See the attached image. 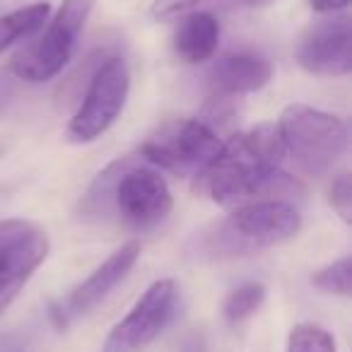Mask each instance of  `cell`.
I'll list each match as a JSON object with an SVG mask.
<instances>
[{
    "label": "cell",
    "instance_id": "6da1fadb",
    "mask_svg": "<svg viewBox=\"0 0 352 352\" xmlns=\"http://www.w3.org/2000/svg\"><path fill=\"white\" fill-rule=\"evenodd\" d=\"M285 157L275 123H261L232 135L196 174V191L225 208H239L278 191H297L280 171Z\"/></svg>",
    "mask_w": 352,
    "mask_h": 352
},
{
    "label": "cell",
    "instance_id": "7a4b0ae2",
    "mask_svg": "<svg viewBox=\"0 0 352 352\" xmlns=\"http://www.w3.org/2000/svg\"><path fill=\"white\" fill-rule=\"evenodd\" d=\"M302 230V215L287 201L265 198L239 206L201 239V249L212 258L249 256L285 244Z\"/></svg>",
    "mask_w": 352,
    "mask_h": 352
},
{
    "label": "cell",
    "instance_id": "3957f363",
    "mask_svg": "<svg viewBox=\"0 0 352 352\" xmlns=\"http://www.w3.org/2000/svg\"><path fill=\"white\" fill-rule=\"evenodd\" d=\"M278 133L285 152H289L292 160L314 176L331 171L347 152L350 142V131L342 118L307 104H289L280 113Z\"/></svg>",
    "mask_w": 352,
    "mask_h": 352
},
{
    "label": "cell",
    "instance_id": "277c9868",
    "mask_svg": "<svg viewBox=\"0 0 352 352\" xmlns=\"http://www.w3.org/2000/svg\"><path fill=\"white\" fill-rule=\"evenodd\" d=\"M94 0H63L51 20H46V32L20 49L10 60V73L17 80L39 85L54 80L75 54L78 39L85 30Z\"/></svg>",
    "mask_w": 352,
    "mask_h": 352
},
{
    "label": "cell",
    "instance_id": "5b68a950",
    "mask_svg": "<svg viewBox=\"0 0 352 352\" xmlns=\"http://www.w3.org/2000/svg\"><path fill=\"white\" fill-rule=\"evenodd\" d=\"M131 92V70L121 56H104L85 85L82 102L68 123L70 142H94L116 123Z\"/></svg>",
    "mask_w": 352,
    "mask_h": 352
},
{
    "label": "cell",
    "instance_id": "8992f818",
    "mask_svg": "<svg viewBox=\"0 0 352 352\" xmlns=\"http://www.w3.org/2000/svg\"><path fill=\"white\" fill-rule=\"evenodd\" d=\"M220 133L203 118H176L157 128L140 147L142 162L174 171L179 176L198 174L220 150Z\"/></svg>",
    "mask_w": 352,
    "mask_h": 352
},
{
    "label": "cell",
    "instance_id": "52a82bcc",
    "mask_svg": "<svg viewBox=\"0 0 352 352\" xmlns=\"http://www.w3.org/2000/svg\"><path fill=\"white\" fill-rule=\"evenodd\" d=\"M179 304V285L174 280H157L142 292L135 307L111 328L104 352H142L169 326Z\"/></svg>",
    "mask_w": 352,
    "mask_h": 352
},
{
    "label": "cell",
    "instance_id": "ba28073f",
    "mask_svg": "<svg viewBox=\"0 0 352 352\" xmlns=\"http://www.w3.org/2000/svg\"><path fill=\"white\" fill-rule=\"evenodd\" d=\"M171 191L164 176L140 160L133 162L113 186V215L135 230H150L171 212Z\"/></svg>",
    "mask_w": 352,
    "mask_h": 352
},
{
    "label": "cell",
    "instance_id": "9c48e42d",
    "mask_svg": "<svg viewBox=\"0 0 352 352\" xmlns=\"http://www.w3.org/2000/svg\"><path fill=\"white\" fill-rule=\"evenodd\" d=\"M140 258V244L128 241L121 249H116L85 283H80L73 292L60 302L51 304V318L58 328H68L70 321L92 311L99 302L109 297L113 287L133 270V265Z\"/></svg>",
    "mask_w": 352,
    "mask_h": 352
},
{
    "label": "cell",
    "instance_id": "30bf717a",
    "mask_svg": "<svg viewBox=\"0 0 352 352\" xmlns=\"http://www.w3.org/2000/svg\"><path fill=\"white\" fill-rule=\"evenodd\" d=\"M297 63L318 78H340L352 70V32L347 17L316 25L297 49Z\"/></svg>",
    "mask_w": 352,
    "mask_h": 352
},
{
    "label": "cell",
    "instance_id": "8fae6325",
    "mask_svg": "<svg viewBox=\"0 0 352 352\" xmlns=\"http://www.w3.org/2000/svg\"><path fill=\"white\" fill-rule=\"evenodd\" d=\"M49 256V236L30 225L12 244L0 251V316L10 309L34 270Z\"/></svg>",
    "mask_w": 352,
    "mask_h": 352
},
{
    "label": "cell",
    "instance_id": "7c38bea8",
    "mask_svg": "<svg viewBox=\"0 0 352 352\" xmlns=\"http://www.w3.org/2000/svg\"><path fill=\"white\" fill-rule=\"evenodd\" d=\"M273 78V65L258 54L239 51L220 58L208 73V85L217 97H239L258 92Z\"/></svg>",
    "mask_w": 352,
    "mask_h": 352
},
{
    "label": "cell",
    "instance_id": "4fadbf2b",
    "mask_svg": "<svg viewBox=\"0 0 352 352\" xmlns=\"http://www.w3.org/2000/svg\"><path fill=\"white\" fill-rule=\"evenodd\" d=\"M220 44V22L212 12H191L182 17L174 34V51L184 63H206L215 56Z\"/></svg>",
    "mask_w": 352,
    "mask_h": 352
},
{
    "label": "cell",
    "instance_id": "5bb4252c",
    "mask_svg": "<svg viewBox=\"0 0 352 352\" xmlns=\"http://www.w3.org/2000/svg\"><path fill=\"white\" fill-rule=\"evenodd\" d=\"M135 160H140V155H128L121 160L111 162L102 174H97V179L92 182V186L87 188V193L80 201V212L87 220H102V217L113 215V186L116 179L123 174V169L133 164Z\"/></svg>",
    "mask_w": 352,
    "mask_h": 352
},
{
    "label": "cell",
    "instance_id": "9a60e30c",
    "mask_svg": "<svg viewBox=\"0 0 352 352\" xmlns=\"http://www.w3.org/2000/svg\"><path fill=\"white\" fill-rule=\"evenodd\" d=\"M49 15L51 6L46 0H41V3H32V6H25L0 17V54L15 46L17 41L30 39L34 32H39L44 22L49 20Z\"/></svg>",
    "mask_w": 352,
    "mask_h": 352
},
{
    "label": "cell",
    "instance_id": "2e32d148",
    "mask_svg": "<svg viewBox=\"0 0 352 352\" xmlns=\"http://www.w3.org/2000/svg\"><path fill=\"white\" fill-rule=\"evenodd\" d=\"M270 0H155L152 17L162 22L176 17L191 15V12H212V10H244V8H261Z\"/></svg>",
    "mask_w": 352,
    "mask_h": 352
},
{
    "label": "cell",
    "instance_id": "e0dca14e",
    "mask_svg": "<svg viewBox=\"0 0 352 352\" xmlns=\"http://www.w3.org/2000/svg\"><path fill=\"white\" fill-rule=\"evenodd\" d=\"M265 302V287L261 283H246L239 285L236 289H232L230 297L225 299V318L236 326V323L246 321L249 316H254Z\"/></svg>",
    "mask_w": 352,
    "mask_h": 352
},
{
    "label": "cell",
    "instance_id": "ac0fdd59",
    "mask_svg": "<svg viewBox=\"0 0 352 352\" xmlns=\"http://www.w3.org/2000/svg\"><path fill=\"white\" fill-rule=\"evenodd\" d=\"M287 352H338L336 340L328 331L314 323H299L289 331Z\"/></svg>",
    "mask_w": 352,
    "mask_h": 352
},
{
    "label": "cell",
    "instance_id": "d6986e66",
    "mask_svg": "<svg viewBox=\"0 0 352 352\" xmlns=\"http://www.w3.org/2000/svg\"><path fill=\"white\" fill-rule=\"evenodd\" d=\"M350 275H352V263L347 256H342V258L328 263L326 268L316 270L311 275V285L321 289V292L347 297L350 294Z\"/></svg>",
    "mask_w": 352,
    "mask_h": 352
},
{
    "label": "cell",
    "instance_id": "ffe728a7",
    "mask_svg": "<svg viewBox=\"0 0 352 352\" xmlns=\"http://www.w3.org/2000/svg\"><path fill=\"white\" fill-rule=\"evenodd\" d=\"M328 203L340 215L342 222L352 220V182L350 174H338L333 179V186L328 191Z\"/></svg>",
    "mask_w": 352,
    "mask_h": 352
},
{
    "label": "cell",
    "instance_id": "44dd1931",
    "mask_svg": "<svg viewBox=\"0 0 352 352\" xmlns=\"http://www.w3.org/2000/svg\"><path fill=\"white\" fill-rule=\"evenodd\" d=\"M17 97V78L10 70H0V111H6Z\"/></svg>",
    "mask_w": 352,
    "mask_h": 352
},
{
    "label": "cell",
    "instance_id": "7402d4cb",
    "mask_svg": "<svg viewBox=\"0 0 352 352\" xmlns=\"http://www.w3.org/2000/svg\"><path fill=\"white\" fill-rule=\"evenodd\" d=\"M30 225H32V222H25V220H6V222H0V251L6 249L8 244H12V241H15L17 236H20Z\"/></svg>",
    "mask_w": 352,
    "mask_h": 352
},
{
    "label": "cell",
    "instance_id": "603a6c76",
    "mask_svg": "<svg viewBox=\"0 0 352 352\" xmlns=\"http://www.w3.org/2000/svg\"><path fill=\"white\" fill-rule=\"evenodd\" d=\"M350 6V0H311V8L316 12H340Z\"/></svg>",
    "mask_w": 352,
    "mask_h": 352
},
{
    "label": "cell",
    "instance_id": "cb8c5ba5",
    "mask_svg": "<svg viewBox=\"0 0 352 352\" xmlns=\"http://www.w3.org/2000/svg\"><path fill=\"white\" fill-rule=\"evenodd\" d=\"M0 352H25L20 345L15 342V338L0 336Z\"/></svg>",
    "mask_w": 352,
    "mask_h": 352
}]
</instances>
